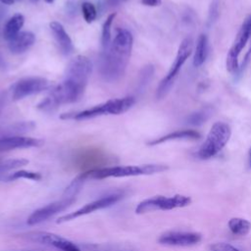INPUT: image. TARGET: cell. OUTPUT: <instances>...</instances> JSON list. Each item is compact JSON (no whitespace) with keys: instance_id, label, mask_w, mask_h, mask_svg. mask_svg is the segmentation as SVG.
Wrapping results in <instances>:
<instances>
[{"instance_id":"52a82bcc","label":"cell","mask_w":251,"mask_h":251,"mask_svg":"<svg viewBox=\"0 0 251 251\" xmlns=\"http://www.w3.org/2000/svg\"><path fill=\"white\" fill-rule=\"evenodd\" d=\"M191 203V198L186 195L176 194L171 197H166L163 195H156L147 198L137 204L135 208L136 214H145L155 211H168L176 208L186 207Z\"/></svg>"},{"instance_id":"4fadbf2b","label":"cell","mask_w":251,"mask_h":251,"mask_svg":"<svg viewBox=\"0 0 251 251\" xmlns=\"http://www.w3.org/2000/svg\"><path fill=\"white\" fill-rule=\"evenodd\" d=\"M201 239L202 235L199 232L171 230L162 233L158 238V242L168 246H191L199 243Z\"/></svg>"},{"instance_id":"ba28073f","label":"cell","mask_w":251,"mask_h":251,"mask_svg":"<svg viewBox=\"0 0 251 251\" xmlns=\"http://www.w3.org/2000/svg\"><path fill=\"white\" fill-rule=\"evenodd\" d=\"M49 80L42 76H25L12 85V99L19 101L49 88Z\"/></svg>"},{"instance_id":"d4e9b609","label":"cell","mask_w":251,"mask_h":251,"mask_svg":"<svg viewBox=\"0 0 251 251\" xmlns=\"http://www.w3.org/2000/svg\"><path fill=\"white\" fill-rule=\"evenodd\" d=\"M28 164L26 159H0V175L7 174L10 171L22 168Z\"/></svg>"},{"instance_id":"d6a6232c","label":"cell","mask_w":251,"mask_h":251,"mask_svg":"<svg viewBox=\"0 0 251 251\" xmlns=\"http://www.w3.org/2000/svg\"><path fill=\"white\" fill-rule=\"evenodd\" d=\"M0 2L6 5H11V4H14L15 0H0Z\"/></svg>"},{"instance_id":"5bb4252c","label":"cell","mask_w":251,"mask_h":251,"mask_svg":"<svg viewBox=\"0 0 251 251\" xmlns=\"http://www.w3.org/2000/svg\"><path fill=\"white\" fill-rule=\"evenodd\" d=\"M43 144V140L23 135L0 137V152L11 151L15 149H25L39 147Z\"/></svg>"},{"instance_id":"8fae6325","label":"cell","mask_w":251,"mask_h":251,"mask_svg":"<svg viewBox=\"0 0 251 251\" xmlns=\"http://www.w3.org/2000/svg\"><path fill=\"white\" fill-rule=\"evenodd\" d=\"M75 201V199L62 194V197L60 200L49 203V204L33 211L27 218L26 223L29 226H35V225L44 223V222L48 221L49 219H51L52 217H54L55 215L66 210L67 208H69Z\"/></svg>"},{"instance_id":"30bf717a","label":"cell","mask_w":251,"mask_h":251,"mask_svg":"<svg viewBox=\"0 0 251 251\" xmlns=\"http://www.w3.org/2000/svg\"><path fill=\"white\" fill-rule=\"evenodd\" d=\"M122 198H123L122 193H112V194L100 197L92 202L85 204L84 206L80 207L79 209L75 210V212H72V213H69V214L59 217V219L57 220V224L69 222V221L75 220L76 218H79L81 216H85L90 213H93L97 210H102V209L111 207V206L115 205L117 202H119Z\"/></svg>"},{"instance_id":"ac0fdd59","label":"cell","mask_w":251,"mask_h":251,"mask_svg":"<svg viewBox=\"0 0 251 251\" xmlns=\"http://www.w3.org/2000/svg\"><path fill=\"white\" fill-rule=\"evenodd\" d=\"M24 24H25V17L22 14L17 13L13 15L12 18L8 20V22L4 26V29H3L4 39L7 40L8 42L11 39H13L17 34L21 32V28L23 27Z\"/></svg>"},{"instance_id":"3957f363","label":"cell","mask_w":251,"mask_h":251,"mask_svg":"<svg viewBox=\"0 0 251 251\" xmlns=\"http://www.w3.org/2000/svg\"><path fill=\"white\" fill-rule=\"evenodd\" d=\"M135 104L133 96H126L123 98H114L107 100L101 104L95 105L91 108L75 113H65L60 116L62 120L83 121L104 115H121L127 112Z\"/></svg>"},{"instance_id":"44dd1931","label":"cell","mask_w":251,"mask_h":251,"mask_svg":"<svg viewBox=\"0 0 251 251\" xmlns=\"http://www.w3.org/2000/svg\"><path fill=\"white\" fill-rule=\"evenodd\" d=\"M84 251H136L131 246L116 243H88L83 244Z\"/></svg>"},{"instance_id":"6da1fadb","label":"cell","mask_w":251,"mask_h":251,"mask_svg":"<svg viewBox=\"0 0 251 251\" xmlns=\"http://www.w3.org/2000/svg\"><path fill=\"white\" fill-rule=\"evenodd\" d=\"M91 70V62L87 57L77 55L73 58L66 68L64 79L37 104L36 108L50 113L61 105L77 102L84 94Z\"/></svg>"},{"instance_id":"8992f818","label":"cell","mask_w":251,"mask_h":251,"mask_svg":"<svg viewBox=\"0 0 251 251\" xmlns=\"http://www.w3.org/2000/svg\"><path fill=\"white\" fill-rule=\"evenodd\" d=\"M192 47H193V40L191 37H186L180 42L174 63L172 64L167 75L160 81L158 85V88L156 91V97L158 99L164 98L171 90L175 82V79L177 76L181 67L191 55Z\"/></svg>"},{"instance_id":"d590c367","label":"cell","mask_w":251,"mask_h":251,"mask_svg":"<svg viewBox=\"0 0 251 251\" xmlns=\"http://www.w3.org/2000/svg\"><path fill=\"white\" fill-rule=\"evenodd\" d=\"M32 3H36V2H38V0H30Z\"/></svg>"},{"instance_id":"2e32d148","label":"cell","mask_w":251,"mask_h":251,"mask_svg":"<svg viewBox=\"0 0 251 251\" xmlns=\"http://www.w3.org/2000/svg\"><path fill=\"white\" fill-rule=\"evenodd\" d=\"M35 35L28 30L21 31L8 42V48L13 54H22L27 51L34 43Z\"/></svg>"},{"instance_id":"836d02e7","label":"cell","mask_w":251,"mask_h":251,"mask_svg":"<svg viewBox=\"0 0 251 251\" xmlns=\"http://www.w3.org/2000/svg\"><path fill=\"white\" fill-rule=\"evenodd\" d=\"M46 3H48V4H52L53 2H54V0H44Z\"/></svg>"},{"instance_id":"ffe728a7","label":"cell","mask_w":251,"mask_h":251,"mask_svg":"<svg viewBox=\"0 0 251 251\" xmlns=\"http://www.w3.org/2000/svg\"><path fill=\"white\" fill-rule=\"evenodd\" d=\"M208 55V37L206 34L201 33L197 39L195 46L194 56H193V65L194 67H200L206 61Z\"/></svg>"},{"instance_id":"1f68e13d","label":"cell","mask_w":251,"mask_h":251,"mask_svg":"<svg viewBox=\"0 0 251 251\" xmlns=\"http://www.w3.org/2000/svg\"><path fill=\"white\" fill-rule=\"evenodd\" d=\"M141 3L144 6L148 7H157L162 4V0H141Z\"/></svg>"},{"instance_id":"277c9868","label":"cell","mask_w":251,"mask_h":251,"mask_svg":"<svg viewBox=\"0 0 251 251\" xmlns=\"http://www.w3.org/2000/svg\"><path fill=\"white\" fill-rule=\"evenodd\" d=\"M169 169L168 166L162 164H144V165H128V166H114L86 171V178L103 179L107 177H124L135 176L144 175H153L165 172Z\"/></svg>"},{"instance_id":"f546056e","label":"cell","mask_w":251,"mask_h":251,"mask_svg":"<svg viewBox=\"0 0 251 251\" xmlns=\"http://www.w3.org/2000/svg\"><path fill=\"white\" fill-rule=\"evenodd\" d=\"M211 251H240L238 248L226 242H217L210 246Z\"/></svg>"},{"instance_id":"7c38bea8","label":"cell","mask_w":251,"mask_h":251,"mask_svg":"<svg viewBox=\"0 0 251 251\" xmlns=\"http://www.w3.org/2000/svg\"><path fill=\"white\" fill-rule=\"evenodd\" d=\"M33 241L54 247L60 251H82L76 244L58 234L47 231H36L28 234Z\"/></svg>"},{"instance_id":"5b68a950","label":"cell","mask_w":251,"mask_h":251,"mask_svg":"<svg viewBox=\"0 0 251 251\" xmlns=\"http://www.w3.org/2000/svg\"><path fill=\"white\" fill-rule=\"evenodd\" d=\"M231 136L230 126L224 122H216L209 130L204 143L198 151V157L202 160L216 156L226 145Z\"/></svg>"},{"instance_id":"484cf974","label":"cell","mask_w":251,"mask_h":251,"mask_svg":"<svg viewBox=\"0 0 251 251\" xmlns=\"http://www.w3.org/2000/svg\"><path fill=\"white\" fill-rule=\"evenodd\" d=\"M210 114H211V111L208 108L196 111L190 114L189 116H187L186 123L191 126H201L203 123H205L208 120Z\"/></svg>"},{"instance_id":"83f0119b","label":"cell","mask_w":251,"mask_h":251,"mask_svg":"<svg viewBox=\"0 0 251 251\" xmlns=\"http://www.w3.org/2000/svg\"><path fill=\"white\" fill-rule=\"evenodd\" d=\"M81 11H82L83 19L87 24H91L92 22L95 21L97 17V11L95 6L92 3L87 1L83 2L81 5Z\"/></svg>"},{"instance_id":"9a60e30c","label":"cell","mask_w":251,"mask_h":251,"mask_svg":"<svg viewBox=\"0 0 251 251\" xmlns=\"http://www.w3.org/2000/svg\"><path fill=\"white\" fill-rule=\"evenodd\" d=\"M49 26L54 38L56 39L61 49V52L66 56L71 55L74 52V44L62 24H60L59 22H51L49 24Z\"/></svg>"},{"instance_id":"603a6c76","label":"cell","mask_w":251,"mask_h":251,"mask_svg":"<svg viewBox=\"0 0 251 251\" xmlns=\"http://www.w3.org/2000/svg\"><path fill=\"white\" fill-rule=\"evenodd\" d=\"M154 75V67L152 65H147L144 66L139 74H138V77H137V82H136V91L137 92H143L144 89L146 88V86L150 83L152 77Z\"/></svg>"},{"instance_id":"cb8c5ba5","label":"cell","mask_w":251,"mask_h":251,"mask_svg":"<svg viewBox=\"0 0 251 251\" xmlns=\"http://www.w3.org/2000/svg\"><path fill=\"white\" fill-rule=\"evenodd\" d=\"M116 16H117L116 13L110 14L103 24L102 34H101V44H102L103 50H106L111 43V28Z\"/></svg>"},{"instance_id":"e575fe53","label":"cell","mask_w":251,"mask_h":251,"mask_svg":"<svg viewBox=\"0 0 251 251\" xmlns=\"http://www.w3.org/2000/svg\"><path fill=\"white\" fill-rule=\"evenodd\" d=\"M249 157H250V164H251V148L249 150Z\"/></svg>"},{"instance_id":"4316f807","label":"cell","mask_w":251,"mask_h":251,"mask_svg":"<svg viewBox=\"0 0 251 251\" xmlns=\"http://www.w3.org/2000/svg\"><path fill=\"white\" fill-rule=\"evenodd\" d=\"M42 176L37 172H31V171H25V170H20L16 171L14 173H11L8 175L5 179L7 180H15L19 178H25V179H31V180H40Z\"/></svg>"},{"instance_id":"4dcf8cb0","label":"cell","mask_w":251,"mask_h":251,"mask_svg":"<svg viewBox=\"0 0 251 251\" xmlns=\"http://www.w3.org/2000/svg\"><path fill=\"white\" fill-rule=\"evenodd\" d=\"M250 60H251V47H250V49L248 50V52L246 53V55H245V57H244V59H243V62H242V64H241V66L238 67L237 71L235 72V77H236V78H239V77L242 75V74H243L244 70L246 69V67L248 66Z\"/></svg>"},{"instance_id":"e0dca14e","label":"cell","mask_w":251,"mask_h":251,"mask_svg":"<svg viewBox=\"0 0 251 251\" xmlns=\"http://www.w3.org/2000/svg\"><path fill=\"white\" fill-rule=\"evenodd\" d=\"M200 137H201L200 133L196 130L182 129V130H176L166 135H163L161 137H158L156 139H153L149 141L147 144L150 146H154V145H159L172 140H197Z\"/></svg>"},{"instance_id":"d6986e66","label":"cell","mask_w":251,"mask_h":251,"mask_svg":"<svg viewBox=\"0 0 251 251\" xmlns=\"http://www.w3.org/2000/svg\"><path fill=\"white\" fill-rule=\"evenodd\" d=\"M35 126L33 122H18L9 125L3 128H0V137L6 136H16L21 135L31 130Z\"/></svg>"},{"instance_id":"7402d4cb","label":"cell","mask_w":251,"mask_h":251,"mask_svg":"<svg viewBox=\"0 0 251 251\" xmlns=\"http://www.w3.org/2000/svg\"><path fill=\"white\" fill-rule=\"evenodd\" d=\"M229 230L236 235H246L251 230V223L243 218H231L227 223Z\"/></svg>"},{"instance_id":"7a4b0ae2","label":"cell","mask_w":251,"mask_h":251,"mask_svg":"<svg viewBox=\"0 0 251 251\" xmlns=\"http://www.w3.org/2000/svg\"><path fill=\"white\" fill-rule=\"evenodd\" d=\"M133 45V36L126 28H119L99 60V73L107 82L118 81L126 73Z\"/></svg>"},{"instance_id":"9c48e42d","label":"cell","mask_w":251,"mask_h":251,"mask_svg":"<svg viewBox=\"0 0 251 251\" xmlns=\"http://www.w3.org/2000/svg\"><path fill=\"white\" fill-rule=\"evenodd\" d=\"M251 36V16L247 17L239 31L236 34V37L233 41V44L231 45L226 60V70L229 73H235L238 69V57L242 49L245 47L248 39Z\"/></svg>"},{"instance_id":"f1b7e54d","label":"cell","mask_w":251,"mask_h":251,"mask_svg":"<svg viewBox=\"0 0 251 251\" xmlns=\"http://www.w3.org/2000/svg\"><path fill=\"white\" fill-rule=\"evenodd\" d=\"M220 1L221 0H212L209 6L207 25L208 26H212L218 20L220 16Z\"/></svg>"}]
</instances>
